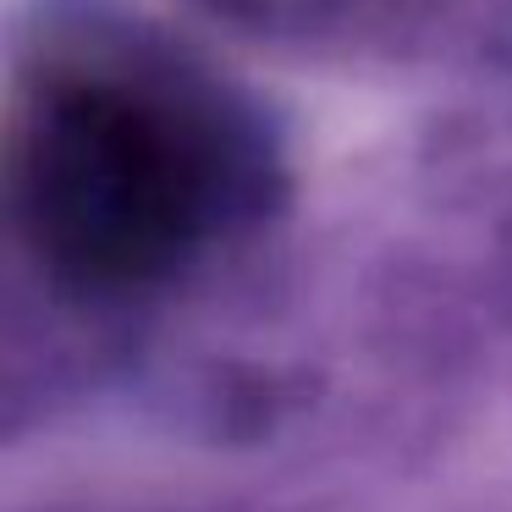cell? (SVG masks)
<instances>
[{"label":"cell","instance_id":"cell-1","mask_svg":"<svg viewBox=\"0 0 512 512\" xmlns=\"http://www.w3.org/2000/svg\"><path fill=\"white\" fill-rule=\"evenodd\" d=\"M248 138L221 94L116 34H56L17 61L0 199L23 254L78 298L188 270L248 199Z\"/></svg>","mask_w":512,"mask_h":512},{"label":"cell","instance_id":"cell-2","mask_svg":"<svg viewBox=\"0 0 512 512\" xmlns=\"http://www.w3.org/2000/svg\"><path fill=\"white\" fill-rule=\"evenodd\" d=\"M204 6H221L232 17H254V23H287V17H314L336 0H204Z\"/></svg>","mask_w":512,"mask_h":512}]
</instances>
